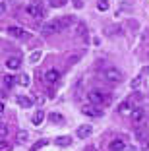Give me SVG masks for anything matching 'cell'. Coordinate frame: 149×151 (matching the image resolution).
<instances>
[{
	"instance_id": "cell-13",
	"label": "cell",
	"mask_w": 149,
	"mask_h": 151,
	"mask_svg": "<svg viewBox=\"0 0 149 151\" xmlns=\"http://www.w3.org/2000/svg\"><path fill=\"white\" fill-rule=\"evenodd\" d=\"M43 120H45V112L43 111H37L35 116L31 118V122H33V126H41V124H43Z\"/></svg>"
},
{
	"instance_id": "cell-22",
	"label": "cell",
	"mask_w": 149,
	"mask_h": 151,
	"mask_svg": "<svg viewBox=\"0 0 149 151\" xmlns=\"http://www.w3.org/2000/svg\"><path fill=\"white\" fill-rule=\"evenodd\" d=\"M47 143H48V139H39V142H35V145H33V151L41 149V147H45Z\"/></svg>"
},
{
	"instance_id": "cell-27",
	"label": "cell",
	"mask_w": 149,
	"mask_h": 151,
	"mask_svg": "<svg viewBox=\"0 0 149 151\" xmlns=\"http://www.w3.org/2000/svg\"><path fill=\"white\" fill-rule=\"evenodd\" d=\"M74 4H76V8H81V6H83V2H81V0H74Z\"/></svg>"
},
{
	"instance_id": "cell-28",
	"label": "cell",
	"mask_w": 149,
	"mask_h": 151,
	"mask_svg": "<svg viewBox=\"0 0 149 151\" xmlns=\"http://www.w3.org/2000/svg\"><path fill=\"white\" fill-rule=\"evenodd\" d=\"M126 151H137V147H136V145H128Z\"/></svg>"
},
{
	"instance_id": "cell-30",
	"label": "cell",
	"mask_w": 149,
	"mask_h": 151,
	"mask_svg": "<svg viewBox=\"0 0 149 151\" xmlns=\"http://www.w3.org/2000/svg\"><path fill=\"white\" fill-rule=\"evenodd\" d=\"M85 151H97V149H95L93 145H87V147H85Z\"/></svg>"
},
{
	"instance_id": "cell-8",
	"label": "cell",
	"mask_w": 149,
	"mask_h": 151,
	"mask_svg": "<svg viewBox=\"0 0 149 151\" xmlns=\"http://www.w3.org/2000/svg\"><path fill=\"white\" fill-rule=\"evenodd\" d=\"M58 78H60V72H58L56 68H50V70H47V74H45V80H47L48 83H56Z\"/></svg>"
},
{
	"instance_id": "cell-19",
	"label": "cell",
	"mask_w": 149,
	"mask_h": 151,
	"mask_svg": "<svg viewBox=\"0 0 149 151\" xmlns=\"http://www.w3.org/2000/svg\"><path fill=\"white\" fill-rule=\"evenodd\" d=\"M97 8L101 10V12H107L109 10V0H99L97 2Z\"/></svg>"
},
{
	"instance_id": "cell-5",
	"label": "cell",
	"mask_w": 149,
	"mask_h": 151,
	"mask_svg": "<svg viewBox=\"0 0 149 151\" xmlns=\"http://www.w3.org/2000/svg\"><path fill=\"white\" fill-rule=\"evenodd\" d=\"M81 112H83V114H87V116H93V118H99V116H103V111L99 107H93V105H83V107H81Z\"/></svg>"
},
{
	"instance_id": "cell-17",
	"label": "cell",
	"mask_w": 149,
	"mask_h": 151,
	"mask_svg": "<svg viewBox=\"0 0 149 151\" xmlns=\"http://www.w3.org/2000/svg\"><path fill=\"white\" fill-rule=\"evenodd\" d=\"M27 139H29V134H27L25 130H19V134H18V142H19V143H25Z\"/></svg>"
},
{
	"instance_id": "cell-15",
	"label": "cell",
	"mask_w": 149,
	"mask_h": 151,
	"mask_svg": "<svg viewBox=\"0 0 149 151\" xmlns=\"http://www.w3.org/2000/svg\"><path fill=\"white\" fill-rule=\"evenodd\" d=\"M18 105L23 109H31L33 107V101H31L29 97H18Z\"/></svg>"
},
{
	"instance_id": "cell-9",
	"label": "cell",
	"mask_w": 149,
	"mask_h": 151,
	"mask_svg": "<svg viewBox=\"0 0 149 151\" xmlns=\"http://www.w3.org/2000/svg\"><path fill=\"white\" fill-rule=\"evenodd\" d=\"M143 118H145L143 109H134V112H132V122H134V124H141Z\"/></svg>"
},
{
	"instance_id": "cell-6",
	"label": "cell",
	"mask_w": 149,
	"mask_h": 151,
	"mask_svg": "<svg viewBox=\"0 0 149 151\" xmlns=\"http://www.w3.org/2000/svg\"><path fill=\"white\" fill-rule=\"evenodd\" d=\"M126 142L124 139H120V138H114L112 142L109 143V151H126Z\"/></svg>"
},
{
	"instance_id": "cell-3",
	"label": "cell",
	"mask_w": 149,
	"mask_h": 151,
	"mask_svg": "<svg viewBox=\"0 0 149 151\" xmlns=\"http://www.w3.org/2000/svg\"><path fill=\"white\" fill-rule=\"evenodd\" d=\"M103 76H105V80L110 81V83H120V81L124 80L122 72L116 70V68H107V70H103Z\"/></svg>"
},
{
	"instance_id": "cell-29",
	"label": "cell",
	"mask_w": 149,
	"mask_h": 151,
	"mask_svg": "<svg viewBox=\"0 0 149 151\" xmlns=\"http://www.w3.org/2000/svg\"><path fill=\"white\" fill-rule=\"evenodd\" d=\"M0 10H2V14L6 12V2H4V0H2V4H0Z\"/></svg>"
},
{
	"instance_id": "cell-10",
	"label": "cell",
	"mask_w": 149,
	"mask_h": 151,
	"mask_svg": "<svg viewBox=\"0 0 149 151\" xmlns=\"http://www.w3.org/2000/svg\"><path fill=\"white\" fill-rule=\"evenodd\" d=\"M8 35H12V37H18V39H19V37H22V39H25V37H27V33L23 31L22 27H16V25H12V27H8Z\"/></svg>"
},
{
	"instance_id": "cell-24",
	"label": "cell",
	"mask_w": 149,
	"mask_h": 151,
	"mask_svg": "<svg viewBox=\"0 0 149 151\" xmlns=\"http://www.w3.org/2000/svg\"><path fill=\"white\" fill-rule=\"evenodd\" d=\"M19 83H22V85H29V76L22 74V76H19Z\"/></svg>"
},
{
	"instance_id": "cell-4",
	"label": "cell",
	"mask_w": 149,
	"mask_h": 151,
	"mask_svg": "<svg viewBox=\"0 0 149 151\" xmlns=\"http://www.w3.org/2000/svg\"><path fill=\"white\" fill-rule=\"evenodd\" d=\"M87 101H89V105H93V107H103V105L107 103V97L101 93V91H89Z\"/></svg>"
},
{
	"instance_id": "cell-1",
	"label": "cell",
	"mask_w": 149,
	"mask_h": 151,
	"mask_svg": "<svg viewBox=\"0 0 149 151\" xmlns=\"http://www.w3.org/2000/svg\"><path fill=\"white\" fill-rule=\"evenodd\" d=\"M70 22H74L72 16L54 19V22H50V23H45V25L41 27V31H43V35H54V33H60V31H64V29H68V27H70Z\"/></svg>"
},
{
	"instance_id": "cell-20",
	"label": "cell",
	"mask_w": 149,
	"mask_h": 151,
	"mask_svg": "<svg viewBox=\"0 0 149 151\" xmlns=\"http://www.w3.org/2000/svg\"><path fill=\"white\" fill-rule=\"evenodd\" d=\"M2 83H4L6 87H12V83H14V78H12L10 74H6L4 78H2Z\"/></svg>"
},
{
	"instance_id": "cell-21",
	"label": "cell",
	"mask_w": 149,
	"mask_h": 151,
	"mask_svg": "<svg viewBox=\"0 0 149 151\" xmlns=\"http://www.w3.org/2000/svg\"><path fill=\"white\" fill-rule=\"evenodd\" d=\"M48 4L53 6V8H60V6L66 4V0H48Z\"/></svg>"
},
{
	"instance_id": "cell-12",
	"label": "cell",
	"mask_w": 149,
	"mask_h": 151,
	"mask_svg": "<svg viewBox=\"0 0 149 151\" xmlns=\"http://www.w3.org/2000/svg\"><path fill=\"white\" fill-rule=\"evenodd\" d=\"M91 132H93V128L89 124H83V126H79L78 128V138H89V136H91Z\"/></svg>"
},
{
	"instance_id": "cell-16",
	"label": "cell",
	"mask_w": 149,
	"mask_h": 151,
	"mask_svg": "<svg viewBox=\"0 0 149 151\" xmlns=\"http://www.w3.org/2000/svg\"><path fill=\"white\" fill-rule=\"evenodd\" d=\"M41 54H43L41 50H35V52H31V54H29V62H31V64H37V62L41 60Z\"/></svg>"
},
{
	"instance_id": "cell-23",
	"label": "cell",
	"mask_w": 149,
	"mask_h": 151,
	"mask_svg": "<svg viewBox=\"0 0 149 151\" xmlns=\"http://www.w3.org/2000/svg\"><path fill=\"white\" fill-rule=\"evenodd\" d=\"M141 81H143V78H141V76H140V78H136V80H132V89H137L141 85Z\"/></svg>"
},
{
	"instance_id": "cell-11",
	"label": "cell",
	"mask_w": 149,
	"mask_h": 151,
	"mask_svg": "<svg viewBox=\"0 0 149 151\" xmlns=\"http://www.w3.org/2000/svg\"><path fill=\"white\" fill-rule=\"evenodd\" d=\"M19 64H22L19 56H10L8 60H6V68H8V70H18Z\"/></svg>"
},
{
	"instance_id": "cell-25",
	"label": "cell",
	"mask_w": 149,
	"mask_h": 151,
	"mask_svg": "<svg viewBox=\"0 0 149 151\" xmlns=\"http://www.w3.org/2000/svg\"><path fill=\"white\" fill-rule=\"evenodd\" d=\"M50 118H53L54 122H62V116L58 114V112H53V114H50Z\"/></svg>"
},
{
	"instance_id": "cell-2",
	"label": "cell",
	"mask_w": 149,
	"mask_h": 151,
	"mask_svg": "<svg viewBox=\"0 0 149 151\" xmlns=\"http://www.w3.org/2000/svg\"><path fill=\"white\" fill-rule=\"evenodd\" d=\"M27 14H29L33 19H41V18H45V16H47V10H45L43 2L35 0V2L27 4Z\"/></svg>"
},
{
	"instance_id": "cell-26",
	"label": "cell",
	"mask_w": 149,
	"mask_h": 151,
	"mask_svg": "<svg viewBox=\"0 0 149 151\" xmlns=\"http://www.w3.org/2000/svg\"><path fill=\"white\" fill-rule=\"evenodd\" d=\"M0 134H2V138H6V136H8V128L2 126V128H0Z\"/></svg>"
},
{
	"instance_id": "cell-14",
	"label": "cell",
	"mask_w": 149,
	"mask_h": 151,
	"mask_svg": "<svg viewBox=\"0 0 149 151\" xmlns=\"http://www.w3.org/2000/svg\"><path fill=\"white\" fill-rule=\"evenodd\" d=\"M70 143H72L70 136H58L56 138V145H60V147H66V145H70Z\"/></svg>"
},
{
	"instance_id": "cell-7",
	"label": "cell",
	"mask_w": 149,
	"mask_h": 151,
	"mask_svg": "<svg viewBox=\"0 0 149 151\" xmlns=\"http://www.w3.org/2000/svg\"><path fill=\"white\" fill-rule=\"evenodd\" d=\"M118 112H122V114H132V112H134V101H132V99L122 101L118 105Z\"/></svg>"
},
{
	"instance_id": "cell-18",
	"label": "cell",
	"mask_w": 149,
	"mask_h": 151,
	"mask_svg": "<svg viewBox=\"0 0 149 151\" xmlns=\"http://www.w3.org/2000/svg\"><path fill=\"white\" fill-rule=\"evenodd\" d=\"M78 31H79V35L83 37V41H87V39H89V35H87V27H85L83 23H79V27H78Z\"/></svg>"
}]
</instances>
